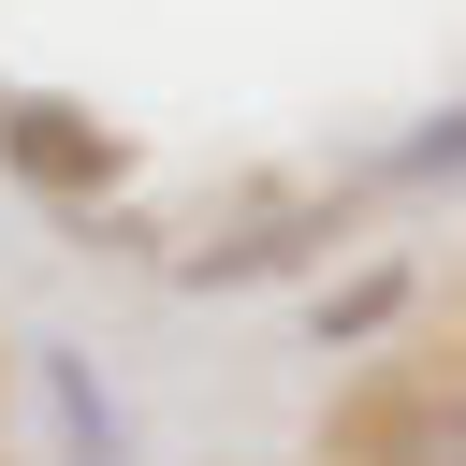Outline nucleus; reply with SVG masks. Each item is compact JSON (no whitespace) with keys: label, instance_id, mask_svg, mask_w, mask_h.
<instances>
[{"label":"nucleus","instance_id":"nucleus-1","mask_svg":"<svg viewBox=\"0 0 466 466\" xmlns=\"http://www.w3.org/2000/svg\"><path fill=\"white\" fill-rule=\"evenodd\" d=\"M335 437H350V466H466V393L451 379H379V393L335 408Z\"/></svg>","mask_w":466,"mask_h":466},{"label":"nucleus","instance_id":"nucleus-2","mask_svg":"<svg viewBox=\"0 0 466 466\" xmlns=\"http://www.w3.org/2000/svg\"><path fill=\"white\" fill-rule=\"evenodd\" d=\"M0 160H15L29 189L87 204V189L116 175V131H102V116H73V102H15V116H0Z\"/></svg>","mask_w":466,"mask_h":466},{"label":"nucleus","instance_id":"nucleus-3","mask_svg":"<svg viewBox=\"0 0 466 466\" xmlns=\"http://www.w3.org/2000/svg\"><path fill=\"white\" fill-rule=\"evenodd\" d=\"M44 393H58V437H73V466H116V408L87 393V364H73V350L44 364Z\"/></svg>","mask_w":466,"mask_h":466},{"label":"nucleus","instance_id":"nucleus-4","mask_svg":"<svg viewBox=\"0 0 466 466\" xmlns=\"http://www.w3.org/2000/svg\"><path fill=\"white\" fill-rule=\"evenodd\" d=\"M0 116H15V102H0Z\"/></svg>","mask_w":466,"mask_h":466}]
</instances>
